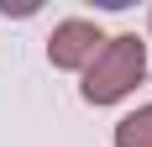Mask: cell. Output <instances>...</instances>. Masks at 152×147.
<instances>
[{
    "instance_id": "1",
    "label": "cell",
    "mask_w": 152,
    "mask_h": 147,
    "mask_svg": "<svg viewBox=\"0 0 152 147\" xmlns=\"http://www.w3.org/2000/svg\"><path fill=\"white\" fill-rule=\"evenodd\" d=\"M142 74H147V42L137 32H121V37H105L100 58L84 68V84L79 89H84L89 105H115V100H126L142 84Z\"/></svg>"
},
{
    "instance_id": "2",
    "label": "cell",
    "mask_w": 152,
    "mask_h": 147,
    "mask_svg": "<svg viewBox=\"0 0 152 147\" xmlns=\"http://www.w3.org/2000/svg\"><path fill=\"white\" fill-rule=\"evenodd\" d=\"M100 47H105V32L84 16H68L47 37V58H53V68H89L100 58Z\"/></svg>"
},
{
    "instance_id": "3",
    "label": "cell",
    "mask_w": 152,
    "mask_h": 147,
    "mask_svg": "<svg viewBox=\"0 0 152 147\" xmlns=\"http://www.w3.org/2000/svg\"><path fill=\"white\" fill-rule=\"evenodd\" d=\"M115 147H152V105L131 110V116L115 126Z\"/></svg>"
}]
</instances>
